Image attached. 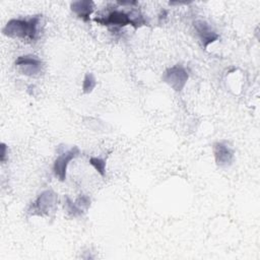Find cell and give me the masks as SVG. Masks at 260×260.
Listing matches in <instances>:
<instances>
[{
	"mask_svg": "<svg viewBox=\"0 0 260 260\" xmlns=\"http://www.w3.org/2000/svg\"><path fill=\"white\" fill-rule=\"evenodd\" d=\"M96 85V80L93 76L92 73L87 72L83 78V82H82V91L84 93H90L93 88Z\"/></svg>",
	"mask_w": 260,
	"mask_h": 260,
	"instance_id": "30bf717a",
	"label": "cell"
},
{
	"mask_svg": "<svg viewBox=\"0 0 260 260\" xmlns=\"http://www.w3.org/2000/svg\"><path fill=\"white\" fill-rule=\"evenodd\" d=\"M188 78L189 75L187 70L180 64L168 68L161 76L162 81L177 92H180L184 88Z\"/></svg>",
	"mask_w": 260,
	"mask_h": 260,
	"instance_id": "3957f363",
	"label": "cell"
},
{
	"mask_svg": "<svg viewBox=\"0 0 260 260\" xmlns=\"http://www.w3.org/2000/svg\"><path fill=\"white\" fill-rule=\"evenodd\" d=\"M15 65L20 67L23 74L35 76L41 73L43 62L35 56H19L15 60Z\"/></svg>",
	"mask_w": 260,
	"mask_h": 260,
	"instance_id": "8992f818",
	"label": "cell"
},
{
	"mask_svg": "<svg viewBox=\"0 0 260 260\" xmlns=\"http://www.w3.org/2000/svg\"><path fill=\"white\" fill-rule=\"evenodd\" d=\"M94 21L102 25L113 26V27H117V28L126 26L128 24H131L132 26H134L133 17H131V15H129L123 11H119V10L111 11L106 17H94Z\"/></svg>",
	"mask_w": 260,
	"mask_h": 260,
	"instance_id": "5b68a950",
	"label": "cell"
},
{
	"mask_svg": "<svg viewBox=\"0 0 260 260\" xmlns=\"http://www.w3.org/2000/svg\"><path fill=\"white\" fill-rule=\"evenodd\" d=\"M6 155V145L4 143H1V161L3 162L5 160Z\"/></svg>",
	"mask_w": 260,
	"mask_h": 260,
	"instance_id": "7c38bea8",
	"label": "cell"
},
{
	"mask_svg": "<svg viewBox=\"0 0 260 260\" xmlns=\"http://www.w3.org/2000/svg\"><path fill=\"white\" fill-rule=\"evenodd\" d=\"M193 25L202 43V47L204 49H206L209 44L215 42L218 39V35L213 30V28L206 21L196 20L194 21Z\"/></svg>",
	"mask_w": 260,
	"mask_h": 260,
	"instance_id": "52a82bcc",
	"label": "cell"
},
{
	"mask_svg": "<svg viewBox=\"0 0 260 260\" xmlns=\"http://www.w3.org/2000/svg\"><path fill=\"white\" fill-rule=\"evenodd\" d=\"M79 154V148L77 146H73L67 151L62 152L59 156L55 159L53 171L55 176L59 179V181L64 182L66 180V173L69 162L75 158Z\"/></svg>",
	"mask_w": 260,
	"mask_h": 260,
	"instance_id": "277c9868",
	"label": "cell"
},
{
	"mask_svg": "<svg viewBox=\"0 0 260 260\" xmlns=\"http://www.w3.org/2000/svg\"><path fill=\"white\" fill-rule=\"evenodd\" d=\"M57 194L52 190H46L30 205L29 211L32 214L49 215L54 212L57 206Z\"/></svg>",
	"mask_w": 260,
	"mask_h": 260,
	"instance_id": "7a4b0ae2",
	"label": "cell"
},
{
	"mask_svg": "<svg viewBox=\"0 0 260 260\" xmlns=\"http://www.w3.org/2000/svg\"><path fill=\"white\" fill-rule=\"evenodd\" d=\"M40 15H36L28 19H10L3 27V35L10 38L27 39L35 41L38 35V24Z\"/></svg>",
	"mask_w": 260,
	"mask_h": 260,
	"instance_id": "6da1fadb",
	"label": "cell"
},
{
	"mask_svg": "<svg viewBox=\"0 0 260 260\" xmlns=\"http://www.w3.org/2000/svg\"><path fill=\"white\" fill-rule=\"evenodd\" d=\"M213 153L215 157V162L218 167H228L233 161V150L223 142L214 143Z\"/></svg>",
	"mask_w": 260,
	"mask_h": 260,
	"instance_id": "ba28073f",
	"label": "cell"
},
{
	"mask_svg": "<svg viewBox=\"0 0 260 260\" xmlns=\"http://www.w3.org/2000/svg\"><path fill=\"white\" fill-rule=\"evenodd\" d=\"M71 10L84 22L89 21V17L94 9V3L89 0L73 1L70 4Z\"/></svg>",
	"mask_w": 260,
	"mask_h": 260,
	"instance_id": "9c48e42d",
	"label": "cell"
},
{
	"mask_svg": "<svg viewBox=\"0 0 260 260\" xmlns=\"http://www.w3.org/2000/svg\"><path fill=\"white\" fill-rule=\"evenodd\" d=\"M89 164L98 171V173L104 177L105 173H106V160L103 158H99V157H90L89 158Z\"/></svg>",
	"mask_w": 260,
	"mask_h": 260,
	"instance_id": "8fae6325",
	"label": "cell"
}]
</instances>
